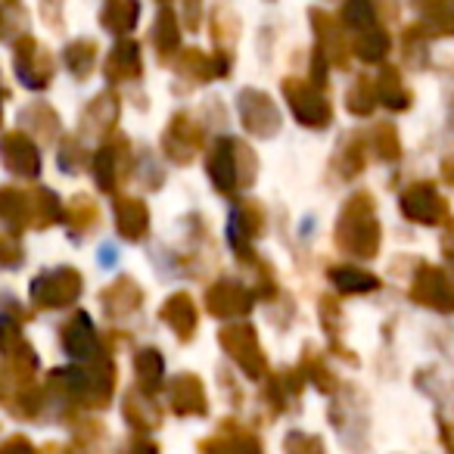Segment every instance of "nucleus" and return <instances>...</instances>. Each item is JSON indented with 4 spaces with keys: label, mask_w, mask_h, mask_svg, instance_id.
Here are the masks:
<instances>
[{
    "label": "nucleus",
    "mask_w": 454,
    "mask_h": 454,
    "mask_svg": "<svg viewBox=\"0 0 454 454\" xmlns=\"http://www.w3.org/2000/svg\"><path fill=\"white\" fill-rule=\"evenodd\" d=\"M373 103H377V88L371 84V78H358V84L348 90V109L364 115V113H371Z\"/></svg>",
    "instance_id": "obj_31"
},
{
    "label": "nucleus",
    "mask_w": 454,
    "mask_h": 454,
    "mask_svg": "<svg viewBox=\"0 0 454 454\" xmlns=\"http://www.w3.org/2000/svg\"><path fill=\"white\" fill-rule=\"evenodd\" d=\"M402 208L411 221H420V224H435V221L445 215V200L435 193V187L429 184H417L408 193L402 196Z\"/></svg>",
    "instance_id": "obj_9"
},
{
    "label": "nucleus",
    "mask_w": 454,
    "mask_h": 454,
    "mask_svg": "<svg viewBox=\"0 0 454 454\" xmlns=\"http://www.w3.org/2000/svg\"><path fill=\"white\" fill-rule=\"evenodd\" d=\"M234 153H237V140H218L212 156H208V175H212L215 187L227 190V193H231L237 184H249L247 171L240 168L243 146H240V156H234Z\"/></svg>",
    "instance_id": "obj_5"
},
{
    "label": "nucleus",
    "mask_w": 454,
    "mask_h": 454,
    "mask_svg": "<svg viewBox=\"0 0 454 454\" xmlns=\"http://www.w3.org/2000/svg\"><path fill=\"white\" fill-rule=\"evenodd\" d=\"M103 302H106V311L113 317L128 315V311H134L140 305V290L131 284V280H119V284L109 286V290L103 293Z\"/></svg>",
    "instance_id": "obj_21"
},
{
    "label": "nucleus",
    "mask_w": 454,
    "mask_h": 454,
    "mask_svg": "<svg viewBox=\"0 0 454 454\" xmlns=\"http://www.w3.org/2000/svg\"><path fill=\"white\" fill-rule=\"evenodd\" d=\"M0 159H4V165H7L13 175H22V177H35L41 168L35 144L26 134H16V131L4 137V144H0Z\"/></svg>",
    "instance_id": "obj_8"
},
{
    "label": "nucleus",
    "mask_w": 454,
    "mask_h": 454,
    "mask_svg": "<svg viewBox=\"0 0 454 454\" xmlns=\"http://www.w3.org/2000/svg\"><path fill=\"white\" fill-rule=\"evenodd\" d=\"M0 221L10 227V231H22L28 224V196L16 187L0 190Z\"/></svg>",
    "instance_id": "obj_16"
},
{
    "label": "nucleus",
    "mask_w": 454,
    "mask_h": 454,
    "mask_svg": "<svg viewBox=\"0 0 454 454\" xmlns=\"http://www.w3.org/2000/svg\"><path fill=\"white\" fill-rule=\"evenodd\" d=\"M137 380L140 386H144L146 392H156L159 383H162V358H159V352H153V348H144V352L137 355Z\"/></svg>",
    "instance_id": "obj_26"
},
{
    "label": "nucleus",
    "mask_w": 454,
    "mask_h": 454,
    "mask_svg": "<svg viewBox=\"0 0 454 454\" xmlns=\"http://www.w3.org/2000/svg\"><path fill=\"white\" fill-rule=\"evenodd\" d=\"M16 72L28 88H44L53 75V59L32 38H26L16 47Z\"/></svg>",
    "instance_id": "obj_6"
},
{
    "label": "nucleus",
    "mask_w": 454,
    "mask_h": 454,
    "mask_svg": "<svg viewBox=\"0 0 454 454\" xmlns=\"http://www.w3.org/2000/svg\"><path fill=\"white\" fill-rule=\"evenodd\" d=\"M94 218H97L94 202H90L88 196H78V200L72 202V221H75V224H78V231H84V227H88Z\"/></svg>",
    "instance_id": "obj_34"
},
{
    "label": "nucleus",
    "mask_w": 454,
    "mask_h": 454,
    "mask_svg": "<svg viewBox=\"0 0 454 454\" xmlns=\"http://www.w3.org/2000/svg\"><path fill=\"white\" fill-rule=\"evenodd\" d=\"M156 47L162 53H168V51H175V47H177V20H175V13H171V10H162V13H159Z\"/></svg>",
    "instance_id": "obj_30"
},
{
    "label": "nucleus",
    "mask_w": 454,
    "mask_h": 454,
    "mask_svg": "<svg viewBox=\"0 0 454 454\" xmlns=\"http://www.w3.org/2000/svg\"><path fill=\"white\" fill-rule=\"evenodd\" d=\"M125 417L134 423L137 429H150V427H159V411L153 408V404H146V402H137V398H128V404H125Z\"/></svg>",
    "instance_id": "obj_29"
},
{
    "label": "nucleus",
    "mask_w": 454,
    "mask_h": 454,
    "mask_svg": "<svg viewBox=\"0 0 454 454\" xmlns=\"http://www.w3.org/2000/svg\"><path fill=\"white\" fill-rule=\"evenodd\" d=\"M221 346L231 352V358L249 373V377H262L265 373V355H262L259 342H255L253 327H231L221 333Z\"/></svg>",
    "instance_id": "obj_4"
},
{
    "label": "nucleus",
    "mask_w": 454,
    "mask_h": 454,
    "mask_svg": "<svg viewBox=\"0 0 454 454\" xmlns=\"http://www.w3.org/2000/svg\"><path fill=\"white\" fill-rule=\"evenodd\" d=\"M162 317L175 327V333H181V340H190L196 327V305L190 296H171L168 305L162 309Z\"/></svg>",
    "instance_id": "obj_17"
},
{
    "label": "nucleus",
    "mask_w": 454,
    "mask_h": 454,
    "mask_svg": "<svg viewBox=\"0 0 454 454\" xmlns=\"http://www.w3.org/2000/svg\"><path fill=\"white\" fill-rule=\"evenodd\" d=\"M240 109H243V125L255 134H274L280 125V115H278V106L271 103V97L262 94V90H247L240 97Z\"/></svg>",
    "instance_id": "obj_7"
},
{
    "label": "nucleus",
    "mask_w": 454,
    "mask_h": 454,
    "mask_svg": "<svg viewBox=\"0 0 454 454\" xmlns=\"http://www.w3.org/2000/svg\"><path fill=\"white\" fill-rule=\"evenodd\" d=\"M115 218H119V231L128 240H140L146 234V224H150V215L140 200H121L115 208Z\"/></svg>",
    "instance_id": "obj_18"
},
{
    "label": "nucleus",
    "mask_w": 454,
    "mask_h": 454,
    "mask_svg": "<svg viewBox=\"0 0 454 454\" xmlns=\"http://www.w3.org/2000/svg\"><path fill=\"white\" fill-rule=\"evenodd\" d=\"M206 305L215 317H237L253 309V296L240 284H215L206 296Z\"/></svg>",
    "instance_id": "obj_11"
},
{
    "label": "nucleus",
    "mask_w": 454,
    "mask_h": 454,
    "mask_svg": "<svg viewBox=\"0 0 454 454\" xmlns=\"http://www.w3.org/2000/svg\"><path fill=\"white\" fill-rule=\"evenodd\" d=\"M336 240L346 253H355L361 259H371L380 247V224L373 218L371 208V196L358 193L352 202L346 206L340 218V231H336Z\"/></svg>",
    "instance_id": "obj_1"
},
{
    "label": "nucleus",
    "mask_w": 454,
    "mask_h": 454,
    "mask_svg": "<svg viewBox=\"0 0 454 454\" xmlns=\"http://www.w3.org/2000/svg\"><path fill=\"white\" fill-rule=\"evenodd\" d=\"M22 121H26L32 131H38L41 137H47L51 140V131L57 134V128H59V121H57V115L51 113V109H44V106H38V109H32V113H26L22 115Z\"/></svg>",
    "instance_id": "obj_32"
},
{
    "label": "nucleus",
    "mask_w": 454,
    "mask_h": 454,
    "mask_svg": "<svg viewBox=\"0 0 454 454\" xmlns=\"http://www.w3.org/2000/svg\"><path fill=\"white\" fill-rule=\"evenodd\" d=\"M445 253H448V259L454 262V231H451V234L445 237Z\"/></svg>",
    "instance_id": "obj_35"
},
{
    "label": "nucleus",
    "mask_w": 454,
    "mask_h": 454,
    "mask_svg": "<svg viewBox=\"0 0 454 454\" xmlns=\"http://www.w3.org/2000/svg\"><path fill=\"white\" fill-rule=\"evenodd\" d=\"M286 90V100H290L293 113L302 125H311V128H321L330 121V106L321 94V84L315 82H286L284 84Z\"/></svg>",
    "instance_id": "obj_3"
},
{
    "label": "nucleus",
    "mask_w": 454,
    "mask_h": 454,
    "mask_svg": "<svg viewBox=\"0 0 454 454\" xmlns=\"http://www.w3.org/2000/svg\"><path fill=\"white\" fill-rule=\"evenodd\" d=\"M57 218H59L57 196H53L51 190H44V187H35L32 193H28V224L44 227V224H51V221H57Z\"/></svg>",
    "instance_id": "obj_20"
},
{
    "label": "nucleus",
    "mask_w": 454,
    "mask_h": 454,
    "mask_svg": "<svg viewBox=\"0 0 454 454\" xmlns=\"http://www.w3.org/2000/svg\"><path fill=\"white\" fill-rule=\"evenodd\" d=\"M414 299L429 309H439V311H454V290L448 284V278L435 268H423L420 278L414 284Z\"/></svg>",
    "instance_id": "obj_10"
},
{
    "label": "nucleus",
    "mask_w": 454,
    "mask_h": 454,
    "mask_svg": "<svg viewBox=\"0 0 454 454\" xmlns=\"http://www.w3.org/2000/svg\"><path fill=\"white\" fill-rule=\"evenodd\" d=\"M346 26L355 28V32L377 26V10H373V0H346Z\"/></svg>",
    "instance_id": "obj_28"
},
{
    "label": "nucleus",
    "mask_w": 454,
    "mask_h": 454,
    "mask_svg": "<svg viewBox=\"0 0 454 454\" xmlns=\"http://www.w3.org/2000/svg\"><path fill=\"white\" fill-rule=\"evenodd\" d=\"M373 88H377V100L386 103V106H392V109H404V106H408V94H404V88H402V82H398L395 69H386Z\"/></svg>",
    "instance_id": "obj_25"
},
{
    "label": "nucleus",
    "mask_w": 454,
    "mask_h": 454,
    "mask_svg": "<svg viewBox=\"0 0 454 454\" xmlns=\"http://www.w3.org/2000/svg\"><path fill=\"white\" fill-rule=\"evenodd\" d=\"M451 16H454V10H451Z\"/></svg>",
    "instance_id": "obj_36"
},
{
    "label": "nucleus",
    "mask_w": 454,
    "mask_h": 454,
    "mask_svg": "<svg viewBox=\"0 0 454 454\" xmlns=\"http://www.w3.org/2000/svg\"><path fill=\"white\" fill-rule=\"evenodd\" d=\"M128 159V144L125 140H113L109 146H103L97 153V162H94V171H97V184H100L106 193H113L115 184H119V175H121V165Z\"/></svg>",
    "instance_id": "obj_12"
},
{
    "label": "nucleus",
    "mask_w": 454,
    "mask_h": 454,
    "mask_svg": "<svg viewBox=\"0 0 454 454\" xmlns=\"http://www.w3.org/2000/svg\"><path fill=\"white\" fill-rule=\"evenodd\" d=\"M63 346H66V352L75 355V358H90V355H97V330L88 315H78L66 324Z\"/></svg>",
    "instance_id": "obj_13"
},
{
    "label": "nucleus",
    "mask_w": 454,
    "mask_h": 454,
    "mask_svg": "<svg viewBox=\"0 0 454 454\" xmlns=\"http://www.w3.org/2000/svg\"><path fill=\"white\" fill-rule=\"evenodd\" d=\"M330 280L340 286L342 293H371L380 286V280L367 271H358V268H333L330 271Z\"/></svg>",
    "instance_id": "obj_24"
},
{
    "label": "nucleus",
    "mask_w": 454,
    "mask_h": 454,
    "mask_svg": "<svg viewBox=\"0 0 454 454\" xmlns=\"http://www.w3.org/2000/svg\"><path fill=\"white\" fill-rule=\"evenodd\" d=\"M171 402L177 414H202L206 411V392L196 377H181L171 386Z\"/></svg>",
    "instance_id": "obj_15"
},
{
    "label": "nucleus",
    "mask_w": 454,
    "mask_h": 454,
    "mask_svg": "<svg viewBox=\"0 0 454 454\" xmlns=\"http://www.w3.org/2000/svg\"><path fill=\"white\" fill-rule=\"evenodd\" d=\"M115 119H119V106H115V97L113 94L97 97L94 106H90L88 115H84V128H88V134H103L106 128L115 125Z\"/></svg>",
    "instance_id": "obj_22"
},
{
    "label": "nucleus",
    "mask_w": 454,
    "mask_h": 454,
    "mask_svg": "<svg viewBox=\"0 0 454 454\" xmlns=\"http://www.w3.org/2000/svg\"><path fill=\"white\" fill-rule=\"evenodd\" d=\"M106 75L113 82H125V78H137L140 75V51L134 41H121V44L113 47V53L103 63Z\"/></svg>",
    "instance_id": "obj_14"
},
{
    "label": "nucleus",
    "mask_w": 454,
    "mask_h": 454,
    "mask_svg": "<svg viewBox=\"0 0 454 454\" xmlns=\"http://www.w3.org/2000/svg\"><path fill=\"white\" fill-rule=\"evenodd\" d=\"M66 59H69L72 75L88 78L97 66V47L90 44V41H78V44H72L69 51H66Z\"/></svg>",
    "instance_id": "obj_27"
},
{
    "label": "nucleus",
    "mask_w": 454,
    "mask_h": 454,
    "mask_svg": "<svg viewBox=\"0 0 454 454\" xmlns=\"http://www.w3.org/2000/svg\"><path fill=\"white\" fill-rule=\"evenodd\" d=\"M82 293V274L72 268H59L53 274H41L32 284V299L41 309H66Z\"/></svg>",
    "instance_id": "obj_2"
},
{
    "label": "nucleus",
    "mask_w": 454,
    "mask_h": 454,
    "mask_svg": "<svg viewBox=\"0 0 454 454\" xmlns=\"http://www.w3.org/2000/svg\"><path fill=\"white\" fill-rule=\"evenodd\" d=\"M100 22L115 35H125L137 22V0H106Z\"/></svg>",
    "instance_id": "obj_19"
},
{
    "label": "nucleus",
    "mask_w": 454,
    "mask_h": 454,
    "mask_svg": "<svg viewBox=\"0 0 454 454\" xmlns=\"http://www.w3.org/2000/svg\"><path fill=\"white\" fill-rule=\"evenodd\" d=\"M373 146H377V153L383 159H395L398 156V137H395V128L383 125L377 128V134H373Z\"/></svg>",
    "instance_id": "obj_33"
},
{
    "label": "nucleus",
    "mask_w": 454,
    "mask_h": 454,
    "mask_svg": "<svg viewBox=\"0 0 454 454\" xmlns=\"http://www.w3.org/2000/svg\"><path fill=\"white\" fill-rule=\"evenodd\" d=\"M352 47H355V53H358L361 59L373 63V59H383V53L389 51V38H386V32H380L377 26H371V28H361V32H355Z\"/></svg>",
    "instance_id": "obj_23"
}]
</instances>
